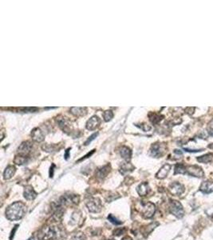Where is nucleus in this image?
Wrapping results in <instances>:
<instances>
[{
	"label": "nucleus",
	"instance_id": "nucleus-38",
	"mask_svg": "<svg viewBox=\"0 0 213 240\" xmlns=\"http://www.w3.org/2000/svg\"><path fill=\"white\" fill-rule=\"evenodd\" d=\"M121 240H133V238H132L131 237H129V236H125V237H124Z\"/></svg>",
	"mask_w": 213,
	"mask_h": 240
},
{
	"label": "nucleus",
	"instance_id": "nucleus-26",
	"mask_svg": "<svg viewBox=\"0 0 213 240\" xmlns=\"http://www.w3.org/2000/svg\"><path fill=\"white\" fill-rule=\"evenodd\" d=\"M149 116L150 121L152 122L153 124L158 123L162 119L161 118H163V116H161V114H156V113H150Z\"/></svg>",
	"mask_w": 213,
	"mask_h": 240
},
{
	"label": "nucleus",
	"instance_id": "nucleus-19",
	"mask_svg": "<svg viewBox=\"0 0 213 240\" xmlns=\"http://www.w3.org/2000/svg\"><path fill=\"white\" fill-rule=\"evenodd\" d=\"M15 171H16V168L14 167V166H8V167L5 169L4 173H3V178H4V179L7 180V179L11 178L12 177L14 176Z\"/></svg>",
	"mask_w": 213,
	"mask_h": 240
},
{
	"label": "nucleus",
	"instance_id": "nucleus-40",
	"mask_svg": "<svg viewBox=\"0 0 213 240\" xmlns=\"http://www.w3.org/2000/svg\"><path fill=\"white\" fill-rule=\"evenodd\" d=\"M209 147H210V148H212L213 149V143L212 144H210V145H209Z\"/></svg>",
	"mask_w": 213,
	"mask_h": 240
},
{
	"label": "nucleus",
	"instance_id": "nucleus-14",
	"mask_svg": "<svg viewBox=\"0 0 213 240\" xmlns=\"http://www.w3.org/2000/svg\"><path fill=\"white\" fill-rule=\"evenodd\" d=\"M31 137L32 139L37 142H42L44 139H45L44 134L39 128H34V130H32Z\"/></svg>",
	"mask_w": 213,
	"mask_h": 240
},
{
	"label": "nucleus",
	"instance_id": "nucleus-10",
	"mask_svg": "<svg viewBox=\"0 0 213 240\" xmlns=\"http://www.w3.org/2000/svg\"><path fill=\"white\" fill-rule=\"evenodd\" d=\"M32 149V144L31 142H22L19 147L18 148V153L19 155H23V156H27L30 151H31Z\"/></svg>",
	"mask_w": 213,
	"mask_h": 240
},
{
	"label": "nucleus",
	"instance_id": "nucleus-16",
	"mask_svg": "<svg viewBox=\"0 0 213 240\" xmlns=\"http://www.w3.org/2000/svg\"><path fill=\"white\" fill-rule=\"evenodd\" d=\"M109 171H110V166L109 165H105L104 167L98 169V171H96V177L98 179H101V180L104 179L107 176V174H109Z\"/></svg>",
	"mask_w": 213,
	"mask_h": 240
},
{
	"label": "nucleus",
	"instance_id": "nucleus-39",
	"mask_svg": "<svg viewBox=\"0 0 213 240\" xmlns=\"http://www.w3.org/2000/svg\"><path fill=\"white\" fill-rule=\"evenodd\" d=\"M28 240H36V239H35V238H34V237H31V238H30Z\"/></svg>",
	"mask_w": 213,
	"mask_h": 240
},
{
	"label": "nucleus",
	"instance_id": "nucleus-32",
	"mask_svg": "<svg viewBox=\"0 0 213 240\" xmlns=\"http://www.w3.org/2000/svg\"><path fill=\"white\" fill-rule=\"evenodd\" d=\"M98 133H94L93 135H91L90 137L88 139L86 140V142H85V145H86V146H87V145H89V144L90 143V142H92V141H93V139H95V138L97 137V136H98Z\"/></svg>",
	"mask_w": 213,
	"mask_h": 240
},
{
	"label": "nucleus",
	"instance_id": "nucleus-28",
	"mask_svg": "<svg viewBox=\"0 0 213 240\" xmlns=\"http://www.w3.org/2000/svg\"><path fill=\"white\" fill-rule=\"evenodd\" d=\"M113 117H114V113L112 110H105L103 113V118L105 122L110 121L113 119Z\"/></svg>",
	"mask_w": 213,
	"mask_h": 240
},
{
	"label": "nucleus",
	"instance_id": "nucleus-24",
	"mask_svg": "<svg viewBox=\"0 0 213 240\" xmlns=\"http://www.w3.org/2000/svg\"><path fill=\"white\" fill-rule=\"evenodd\" d=\"M186 174V166H184L182 163H178V164L176 165L174 170V174Z\"/></svg>",
	"mask_w": 213,
	"mask_h": 240
},
{
	"label": "nucleus",
	"instance_id": "nucleus-27",
	"mask_svg": "<svg viewBox=\"0 0 213 240\" xmlns=\"http://www.w3.org/2000/svg\"><path fill=\"white\" fill-rule=\"evenodd\" d=\"M82 214L80 211H75L74 213H73L72 216H71V219H70V223L72 225H74V224H77V222H78L82 217Z\"/></svg>",
	"mask_w": 213,
	"mask_h": 240
},
{
	"label": "nucleus",
	"instance_id": "nucleus-7",
	"mask_svg": "<svg viewBox=\"0 0 213 240\" xmlns=\"http://www.w3.org/2000/svg\"><path fill=\"white\" fill-rule=\"evenodd\" d=\"M186 174L188 175L196 177V178H203L204 173L201 167L196 165H189L186 167Z\"/></svg>",
	"mask_w": 213,
	"mask_h": 240
},
{
	"label": "nucleus",
	"instance_id": "nucleus-33",
	"mask_svg": "<svg viewBox=\"0 0 213 240\" xmlns=\"http://www.w3.org/2000/svg\"><path fill=\"white\" fill-rule=\"evenodd\" d=\"M208 130L209 135L213 136V119L209 123L208 126Z\"/></svg>",
	"mask_w": 213,
	"mask_h": 240
},
{
	"label": "nucleus",
	"instance_id": "nucleus-11",
	"mask_svg": "<svg viewBox=\"0 0 213 240\" xmlns=\"http://www.w3.org/2000/svg\"><path fill=\"white\" fill-rule=\"evenodd\" d=\"M101 123V119L98 116H93L92 118L89 119L87 123H86V128L89 130H95L96 128H98V126Z\"/></svg>",
	"mask_w": 213,
	"mask_h": 240
},
{
	"label": "nucleus",
	"instance_id": "nucleus-29",
	"mask_svg": "<svg viewBox=\"0 0 213 240\" xmlns=\"http://www.w3.org/2000/svg\"><path fill=\"white\" fill-rule=\"evenodd\" d=\"M70 240H86V236L82 232H77V233L73 235Z\"/></svg>",
	"mask_w": 213,
	"mask_h": 240
},
{
	"label": "nucleus",
	"instance_id": "nucleus-4",
	"mask_svg": "<svg viewBox=\"0 0 213 240\" xmlns=\"http://www.w3.org/2000/svg\"><path fill=\"white\" fill-rule=\"evenodd\" d=\"M168 209L172 215L176 216L178 219H181L184 215V207L182 204L179 201L177 200H170L169 205H168Z\"/></svg>",
	"mask_w": 213,
	"mask_h": 240
},
{
	"label": "nucleus",
	"instance_id": "nucleus-22",
	"mask_svg": "<svg viewBox=\"0 0 213 240\" xmlns=\"http://www.w3.org/2000/svg\"><path fill=\"white\" fill-rule=\"evenodd\" d=\"M86 107H71L70 112L75 116H83L86 114Z\"/></svg>",
	"mask_w": 213,
	"mask_h": 240
},
{
	"label": "nucleus",
	"instance_id": "nucleus-5",
	"mask_svg": "<svg viewBox=\"0 0 213 240\" xmlns=\"http://www.w3.org/2000/svg\"><path fill=\"white\" fill-rule=\"evenodd\" d=\"M86 205L90 212L98 213L102 210V202L98 198L90 197L86 200Z\"/></svg>",
	"mask_w": 213,
	"mask_h": 240
},
{
	"label": "nucleus",
	"instance_id": "nucleus-34",
	"mask_svg": "<svg viewBox=\"0 0 213 240\" xmlns=\"http://www.w3.org/2000/svg\"><path fill=\"white\" fill-rule=\"evenodd\" d=\"M125 229H117V230H116V231H114V235H122L124 232H125Z\"/></svg>",
	"mask_w": 213,
	"mask_h": 240
},
{
	"label": "nucleus",
	"instance_id": "nucleus-13",
	"mask_svg": "<svg viewBox=\"0 0 213 240\" xmlns=\"http://www.w3.org/2000/svg\"><path fill=\"white\" fill-rule=\"evenodd\" d=\"M171 170V165L170 164H164L163 167H161V169L159 170V171L156 173V177L159 179H164L168 175V172L170 171Z\"/></svg>",
	"mask_w": 213,
	"mask_h": 240
},
{
	"label": "nucleus",
	"instance_id": "nucleus-18",
	"mask_svg": "<svg viewBox=\"0 0 213 240\" xmlns=\"http://www.w3.org/2000/svg\"><path fill=\"white\" fill-rule=\"evenodd\" d=\"M133 165H132L130 162H123L120 167V172L122 174H128L129 172L133 171Z\"/></svg>",
	"mask_w": 213,
	"mask_h": 240
},
{
	"label": "nucleus",
	"instance_id": "nucleus-30",
	"mask_svg": "<svg viewBox=\"0 0 213 240\" xmlns=\"http://www.w3.org/2000/svg\"><path fill=\"white\" fill-rule=\"evenodd\" d=\"M108 219L109 220V222H111L113 224H115V225H120L121 224V221L118 220L117 219L116 217H114L113 215H109L108 216Z\"/></svg>",
	"mask_w": 213,
	"mask_h": 240
},
{
	"label": "nucleus",
	"instance_id": "nucleus-20",
	"mask_svg": "<svg viewBox=\"0 0 213 240\" xmlns=\"http://www.w3.org/2000/svg\"><path fill=\"white\" fill-rule=\"evenodd\" d=\"M120 155L125 160H130L132 156V151L127 146H122L120 149Z\"/></svg>",
	"mask_w": 213,
	"mask_h": 240
},
{
	"label": "nucleus",
	"instance_id": "nucleus-6",
	"mask_svg": "<svg viewBox=\"0 0 213 240\" xmlns=\"http://www.w3.org/2000/svg\"><path fill=\"white\" fill-rule=\"evenodd\" d=\"M58 202L63 206L75 205L79 203V196L76 194H65L62 195Z\"/></svg>",
	"mask_w": 213,
	"mask_h": 240
},
{
	"label": "nucleus",
	"instance_id": "nucleus-21",
	"mask_svg": "<svg viewBox=\"0 0 213 240\" xmlns=\"http://www.w3.org/2000/svg\"><path fill=\"white\" fill-rule=\"evenodd\" d=\"M57 122L58 123V126H60L62 130H65V131H66L67 129L70 128V126H69L70 123H69L68 120H67L66 118H64V117H58V119H57Z\"/></svg>",
	"mask_w": 213,
	"mask_h": 240
},
{
	"label": "nucleus",
	"instance_id": "nucleus-2",
	"mask_svg": "<svg viewBox=\"0 0 213 240\" xmlns=\"http://www.w3.org/2000/svg\"><path fill=\"white\" fill-rule=\"evenodd\" d=\"M61 235V232L55 226H45L39 230L37 238L39 240H53L59 238Z\"/></svg>",
	"mask_w": 213,
	"mask_h": 240
},
{
	"label": "nucleus",
	"instance_id": "nucleus-3",
	"mask_svg": "<svg viewBox=\"0 0 213 240\" xmlns=\"http://www.w3.org/2000/svg\"><path fill=\"white\" fill-rule=\"evenodd\" d=\"M136 209L145 219H151L156 211V206L151 202H139L136 205Z\"/></svg>",
	"mask_w": 213,
	"mask_h": 240
},
{
	"label": "nucleus",
	"instance_id": "nucleus-25",
	"mask_svg": "<svg viewBox=\"0 0 213 240\" xmlns=\"http://www.w3.org/2000/svg\"><path fill=\"white\" fill-rule=\"evenodd\" d=\"M14 163L17 165H23L28 162V157L27 156H23V155H18L16 156L14 160Z\"/></svg>",
	"mask_w": 213,
	"mask_h": 240
},
{
	"label": "nucleus",
	"instance_id": "nucleus-23",
	"mask_svg": "<svg viewBox=\"0 0 213 240\" xmlns=\"http://www.w3.org/2000/svg\"><path fill=\"white\" fill-rule=\"evenodd\" d=\"M213 158V154L211 153H208L204 155H202L200 157H198L197 158V161L199 162H202V163H208L212 160Z\"/></svg>",
	"mask_w": 213,
	"mask_h": 240
},
{
	"label": "nucleus",
	"instance_id": "nucleus-37",
	"mask_svg": "<svg viewBox=\"0 0 213 240\" xmlns=\"http://www.w3.org/2000/svg\"><path fill=\"white\" fill-rule=\"evenodd\" d=\"M70 149H67V150H66V155H65V158H66V159H68V158H69V152H70Z\"/></svg>",
	"mask_w": 213,
	"mask_h": 240
},
{
	"label": "nucleus",
	"instance_id": "nucleus-36",
	"mask_svg": "<svg viewBox=\"0 0 213 240\" xmlns=\"http://www.w3.org/2000/svg\"><path fill=\"white\" fill-rule=\"evenodd\" d=\"M54 165H53L52 167H50V178H52L53 177V172H54Z\"/></svg>",
	"mask_w": 213,
	"mask_h": 240
},
{
	"label": "nucleus",
	"instance_id": "nucleus-15",
	"mask_svg": "<svg viewBox=\"0 0 213 240\" xmlns=\"http://www.w3.org/2000/svg\"><path fill=\"white\" fill-rule=\"evenodd\" d=\"M23 195L24 198L27 200H34L37 197V193L31 186H27L23 192Z\"/></svg>",
	"mask_w": 213,
	"mask_h": 240
},
{
	"label": "nucleus",
	"instance_id": "nucleus-31",
	"mask_svg": "<svg viewBox=\"0 0 213 240\" xmlns=\"http://www.w3.org/2000/svg\"><path fill=\"white\" fill-rule=\"evenodd\" d=\"M42 150L45 151H47V152H51L55 150V147L52 146V145H50V144H45L42 146Z\"/></svg>",
	"mask_w": 213,
	"mask_h": 240
},
{
	"label": "nucleus",
	"instance_id": "nucleus-35",
	"mask_svg": "<svg viewBox=\"0 0 213 240\" xmlns=\"http://www.w3.org/2000/svg\"><path fill=\"white\" fill-rule=\"evenodd\" d=\"M18 226H14V231H11V237H10V240H12V238H13V237H14V232H15V231L17 230V228H18Z\"/></svg>",
	"mask_w": 213,
	"mask_h": 240
},
{
	"label": "nucleus",
	"instance_id": "nucleus-17",
	"mask_svg": "<svg viewBox=\"0 0 213 240\" xmlns=\"http://www.w3.org/2000/svg\"><path fill=\"white\" fill-rule=\"evenodd\" d=\"M149 190H150L149 186V184H148L147 183H141V184L137 187V188H136V191H137L139 195H141V196L147 195V194H149Z\"/></svg>",
	"mask_w": 213,
	"mask_h": 240
},
{
	"label": "nucleus",
	"instance_id": "nucleus-12",
	"mask_svg": "<svg viewBox=\"0 0 213 240\" xmlns=\"http://www.w3.org/2000/svg\"><path fill=\"white\" fill-rule=\"evenodd\" d=\"M199 190L204 194H210L213 192V181L207 180L201 183Z\"/></svg>",
	"mask_w": 213,
	"mask_h": 240
},
{
	"label": "nucleus",
	"instance_id": "nucleus-1",
	"mask_svg": "<svg viewBox=\"0 0 213 240\" xmlns=\"http://www.w3.org/2000/svg\"><path fill=\"white\" fill-rule=\"evenodd\" d=\"M27 211V206L22 202L11 204L6 210V217L11 221H17L23 219Z\"/></svg>",
	"mask_w": 213,
	"mask_h": 240
},
{
	"label": "nucleus",
	"instance_id": "nucleus-8",
	"mask_svg": "<svg viewBox=\"0 0 213 240\" xmlns=\"http://www.w3.org/2000/svg\"><path fill=\"white\" fill-rule=\"evenodd\" d=\"M165 152V146L161 143H154L150 149V155L154 158H161Z\"/></svg>",
	"mask_w": 213,
	"mask_h": 240
},
{
	"label": "nucleus",
	"instance_id": "nucleus-9",
	"mask_svg": "<svg viewBox=\"0 0 213 240\" xmlns=\"http://www.w3.org/2000/svg\"><path fill=\"white\" fill-rule=\"evenodd\" d=\"M184 190H185V188H184V185H182L181 183H177V182H173L168 187V190L170 191L171 194L176 195V196L181 195L184 192Z\"/></svg>",
	"mask_w": 213,
	"mask_h": 240
}]
</instances>
